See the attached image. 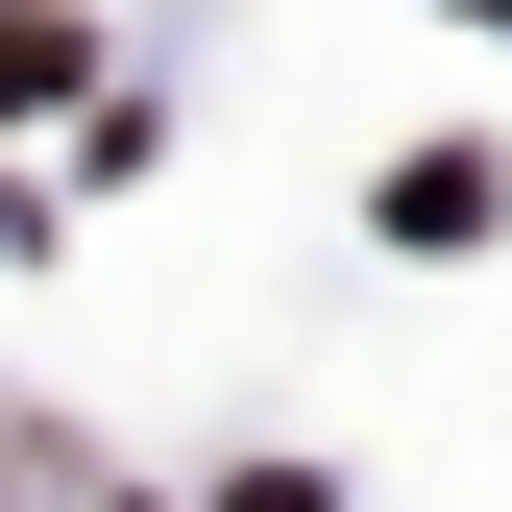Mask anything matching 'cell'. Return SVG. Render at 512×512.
I'll list each match as a JSON object with an SVG mask.
<instances>
[{
	"instance_id": "cell-1",
	"label": "cell",
	"mask_w": 512,
	"mask_h": 512,
	"mask_svg": "<svg viewBox=\"0 0 512 512\" xmlns=\"http://www.w3.org/2000/svg\"><path fill=\"white\" fill-rule=\"evenodd\" d=\"M74 74H98L74 25H0V98H74Z\"/></svg>"
}]
</instances>
